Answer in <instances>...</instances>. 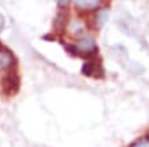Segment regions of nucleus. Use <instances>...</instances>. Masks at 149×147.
Listing matches in <instances>:
<instances>
[{
	"mask_svg": "<svg viewBox=\"0 0 149 147\" xmlns=\"http://www.w3.org/2000/svg\"><path fill=\"white\" fill-rule=\"evenodd\" d=\"M76 49H77V57L90 59L98 55V46L94 39L90 37H84V38L79 39L76 43Z\"/></svg>",
	"mask_w": 149,
	"mask_h": 147,
	"instance_id": "f257e3e1",
	"label": "nucleus"
},
{
	"mask_svg": "<svg viewBox=\"0 0 149 147\" xmlns=\"http://www.w3.org/2000/svg\"><path fill=\"white\" fill-rule=\"evenodd\" d=\"M1 92L6 96H15L20 89V78L16 72H10L1 78Z\"/></svg>",
	"mask_w": 149,
	"mask_h": 147,
	"instance_id": "f03ea898",
	"label": "nucleus"
},
{
	"mask_svg": "<svg viewBox=\"0 0 149 147\" xmlns=\"http://www.w3.org/2000/svg\"><path fill=\"white\" fill-rule=\"evenodd\" d=\"M81 73L84 76L88 77H96V78H102L103 74V68L100 63H96L95 61H88L86 62L81 68Z\"/></svg>",
	"mask_w": 149,
	"mask_h": 147,
	"instance_id": "7ed1b4c3",
	"label": "nucleus"
},
{
	"mask_svg": "<svg viewBox=\"0 0 149 147\" xmlns=\"http://www.w3.org/2000/svg\"><path fill=\"white\" fill-rule=\"evenodd\" d=\"M16 65V59L14 57V54L11 53V50H4L0 51V70L1 69H10L11 66Z\"/></svg>",
	"mask_w": 149,
	"mask_h": 147,
	"instance_id": "20e7f679",
	"label": "nucleus"
},
{
	"mask_svg": "<svg viewBox=\"0 0 149 147\" xmlns=\"http://www.w3.org/2000/svg\"><path fill=\"white\" fill-rule=\"evenodd\" d=\"M74 6L80 11H94V10L99 8L100 1H96V0H79V1H74Z\"/></svg>",
	"mask_w": 149,
	"mask_h": 147,
	"instance_id": "39448f33",
	"label": "nucleus"
},
{
	"mask_svg": "<svg viewBox=\"0 0 149 147\" xmlns=\"http://www.w3.org/2000/svg\"><path fill=\"white\" fill-rule=\"evenodd\" d=\"M67 22H68V15H67V12H63V11H60L57 15H56V19L54 22H53V26H54V28L57 31H61L65 28V26H67Z\"/></svg>",
	"mask_w": 149,
	"mask_h": 147,
	"instance_id": "423d86ee",
	"label": "nucleus"
},
{
	"mask_svg": "<svg viewBox=\"0 0 149 147\" xmlns=\"http://www.w3.org/2000/svg\"><path fill=\"white\" fill-rule=\"evenodd\" d=\"M71 31L72 34H79V32H81L83 31V24L79 22V20H74L71 23Z\"/></svg>",
	"mask_w": 149,
	"mask_h": 147,
	"instance_id": "0eeeda50",
	"label": "nucleus"
},
{
	"mask_svg": "<svg viewBox=\"0 0 149 147\" xmlns=\"http://www.w3.org/2000/svg\"><path fill=\"white\" fill-rule=\"evenodd\" d=\"M130 147H149V140L144 139V140H141V142H137V143L132 144Z\"/></svg>",
	"mask_w": 149,
	"mask_h": 147,
	"instance_id": "6e6552de",
	"label": "nucleus"
},
{
	"mask_svg": "<svg viewBox=\"0 0 149 147\" xmlns=\"http://www.w3.org/2000/svg\"><path fill=\"white\" fill-rule=\"evenodd\" d=\"M4 24H6V22H4V18H3V15L0 14V31H3Z\"/></svg>",
	"mask_w": 149,
	"mask_h": 147,
	"instance_id": "1a4fd4ad",
	"label": "nucleus"
},
{
	"mask_svg": "<svg viewBox=\"0 0 149 147\" xmlns=\"http://www.w3.org/2000/svg\"><path fill=\"white\" fill-rule=\"evenodd\" d=\"M4 50H7V47H6V46H3V45L0 43V51H4Z\"/></svg>",
	"mask_w": 149,
	"mask_h": 147,
	"instance_id": "9d476101",
	"label": "nucleus"
}]
</instances>
